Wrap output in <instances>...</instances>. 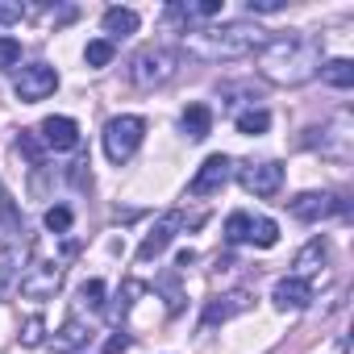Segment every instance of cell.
Segmentation results:
<instances>
[{
  "instance_id": "1",
  "label": "cell",
  "mask_w": 354,
  "mask_h": 354,
  "mask_svg": "<svg viewBox=\"0 0 354 354\" xmlns=\"http://www.w3.org/2000/svg\"><path fill=\"white\" fill-rule=\"evenodd\" d=\"M259 71L271 84L296 88L308 84L313 75H321V42L308 34H283V38H267L259 46Z\"/></svg>"
},
{
  "instance_id": "2",
  "label": "cell",
  "mask_w": 354,
  "mask_h": 354,
  "mask_svg": "<svg viewBox=\"0 0 354 354\" xmlns=\"http://www.w3.org/2000/svg\"><path fill=\"white\" fill-rule=\"evenodd\" d=\"M263 30L254 21H225L213 30H184V50L192 59L205 63H230V59H246L263 46Z\"/></svg>"
},
{
  "instance_id": "3",
  "label": "cell",
  "mask_w": 354,
  "mask_h": 354,
  "mask_svg": "<svg viewBox=\"0 0 354 354\" xmlns=\"http://www.w3.org/2000/svg\"><path fill=\"white\" fill-rule=\"evenodd\" d=\"M175 67H180V55L167 50V46H146L129 59V80L138 88H158L175 75Z\"/></svg>"
},
{
  "instance_id": "4",
  "label": "cell",
  "mask_w": 354,
  "mask_h": 354,
  "mask_svg": "<svg viewBox=\"0 0 354 354\" xmlns=\"http://www.w3.org/2000/svg\"><path fill=\"white\" fill-rule=\"evenodd\" d=\"M142 138H146V121L142 117H113L109 125H104V154L113 158V162H129L133 158V150L142 146Z\"/></svg>"
},
{
  "instance_id": "5",
  "label": "cell",
  "mask_w": 354,
  "mask_h": 354,
  "mask_svg": "<svg viewBox=\"0 0 354 354\" xmlns=\"http://www.w3.org/2000/svg\"><path fill=\"white\" fill-rule=\"evenodd\" d=\"M55 88H59V71H55L50 63H30V67H21V75H17V84H13L17 100H26V104L46 100Z\"/></svg>"
},
{
  "instance_id": "6",
  "label": "cell",
  "mask_w": 354,
  "mask_h": 354,
  "mask_svg": "<svg viewBox=\"0 0 354 354\" xmlns=\"http://www.w3.org/2000/svg\"><path fill=\"white\" fill-rule=\"evenodd\" d=\"M238 180H242V188L254 192V196H275V192L283 188V167L271 162V158H263V162L250 158V162L238 167Z\"/></svg>"
},
{
  "instance_id": "7",
  "label": "cell",
  "mask_w": 354,
  "mask_h": 354,
  "mask_svg": "<svg viewBox=\"0 0 354 354\" xmlns=\"http://www.w3.org/2000/svg\"><path fill=\"white\" fill-rule=\"evenodd\" d=\"M230 171H234V162H230L225 154H209V158L201 162V171L192 175L188 192H192V196H217V192L230 184Z\"/></svg>"
},
{
  "instance_id": "8",
  "label": "cell",
  "mask_w": 354,
  "mask_h": 354,
  "mask_svg": "<svg viewBox=\"0 0 354 354\" xmlns=\"http://www.w3.org/2000/svg\"><path fill=\"white\" fill-rule=\"evenodd\" d=\"M184 221H188V217H184L180 209H171V213H162V217L154 221V230H150V234L142 238V246H138V259H142V263H150L154 254H162V250L171 246V238H175V234L184 230Z\"/></svg>"
},
{
  "instance_id": "9",
  "label": "cell",
  "mask_w": 354,
  "mask_h": 354,
  "mask_svg": "<svg viewBox=\"0 0 354 354\" xmlns=\"http://www.w3.org/2000/svg\"><path fill=\"white\" fill-rule=\"evenodd\" d=\"M288 209H292V217L296 221H325V217H333V213H342L346 205L337 201V196H329V192H300L296 201H288Z\"/></svg>"
},
{
  "instance_id": "10",
  "label": "cell",
  "mask_w": 354,
  "mask_h": 354,
  "mask_svg": "<svg viewBox=\"0 0 354 354\" xmlns=\"http://www.w3.org/2000/svg\"><path fill=\"white\" fill-rule=\"evenodd\" d=\"M59 283H63V271H59L55 263H34V267L21 275V296H30V300H46V296L59 292Z\"/></svg>"
},
{
  "instance_id": "11",
  "label": "cell",
  "mask_w": 354,
  "mask_h": 354,
  "mask_svg": "<svg viewBox=\"0 0 354 354\" xmlns=\"http://www.w3.org/2000/svg\"><path fill=\"white\" fill-rule=\"evenodd\" d=\"M38 133H42V146L46 150H71L80 142V125L71 117H46L38 125Z\"/></svg>"
},
{
  "instance_id": "12",
  "label": "cell",
  "mask_w": 354,
  "mask_h": 354,
  "mask_svg": "<svg viewBox=\"0 0 354 354\" xmlns=\"http://www.w3.org/2000/svg\"><path fill=\"white\" fill-rule=\"evenodd\" d=\"M271 300H275V308H308V300H313V283L300 279V275H283V279L271 288Z\"/></svg>"
},
{
  "instance_id": "13",
  "label": "cell",
  "mask_w": 354,
  "mask_h": 354,
  "mask_svg": "<svg viewBox=\"0 0 354 354\" xmlns=\"http://www.w3.org/2000/svg\"><path fill=\"white\" fill-rule=\"evenodd\" d=\"M180 125H184V133H188L192 142H205V138L213 133V109H209V104H188L184 117H180Z\"/></svg>"
},
{
  "instance_id": "14",
  "label": "cell",
  "mask_w": 354,
  "mask_h": 354,
  "mask_svg": "<svg viewBox=\"0 0 354 354\" xmlns=\"http://www.w3.org/2000/svg\"><path fill=\"white\" fill-rule=\"evenodd\" d=\"M250 300H246V292H230V296H217V300H209V308H205V325H217V321H230L234 313H242Z\"/></svg>"
},
{
  "instance_id": "15",
  "label": "cell",
  "mask_w": 354,
  "mask_h": 354,
  "mask_svg": "<svg viewBox=\"0 0 354 354\" xmlns=\"http://www.w3.org/2000/svg\"><path fill=\"white\" fill-rule=\"evenodd\" d=\"M325 254H329V242H325V238H313V242L296 254V275H300V279H308L313 271H321Z\"/></svg>"
},
{
  "instance_id": "16",
  "label": "cell",
  "mask_w": 354,
  "mask_h": 354,
  "mask_svg": "<svg viewBox=\"0 0 354 354\" xmlns=\"http://www.w3.org/2000/svg\"><path fill=\"white\" fill-rule=\"evenodd\" d=\"M138 30V13L133 9H109L104 13V34H113V38H129ZM109 38V42H113Z\"/></svg>"
},
{
  "instance_id": "17",
  "label": "cell",
  "mask_w": 354,
  "mask_h": 354,
  "mask_svg": "<svg viewBox=\"0 0 354 354\" xmlns=\"http://www.w3.org/2000/svg\"><path fill=\"white\" fill-rule=\"evenodd\" d=\"M321 80L329 88H354V63L350 59H329V63H321Z\"/></svg>"
},
{
  "instance_id": "18",
  "label": "cell",
  "mask_w": 354,
  "mask_h": 354,
  "mask_svg": "<svg viewBox=\"0 0 354 354\" xmlns=\"http://www.w3.org/2000/svg\"><path fill=\"white\" fill-rule=\"evenodd\" d=\"M238 133H246V138H259V133H267L271 129V113L267 109H246V113H238Z\"/></svg>"
},
{
  "instance_id": "19",
  "label": "cell",
  "mask_w": 354,
  "mask_h": 354,
  "mask_svg": "<svg viewBox=\"0 0 354 354\" xmlns=\"http://www.w3.org/2000/svg\"><path fill=\"white\" fill-rule=\"evenodd\" d=\"M84 342H88V329H84L80 321H67V325L55 333V350H59V354H75Z\"/></svg>"
},
{
  "instance_id": "20",
  "label": "cell",
  "mask_w": 354,
  "mask_h": 354,
  "mask_svg": "<svg viewBox=\"0 0 354 354\" xmlns=\"http://www.w3.org/2000/svg\"><path fill=\"white\" fill-rule=\"evenodd\" d=\"M225 238H230V242H254V217H250V213H230Z\"/></svg>"
},
{
  "instance_id": "21",
  "label": "cell",
  "mask_w": 354,
  "mask_h": 354,
  "mask_svg": "<svg viewBox=\"0 0 354 354\" xmlns=\"http://www.w3.org/2000/svg\"><path fill=\"white\" fill-rule=\"evenodd\" d=\"M113 55H117V46H113L109 38H96V42H88V46H84L88 67H109V63H113Z\"/></svg>"
},
{
  "instance_id": "22",
  "label": "cell",
  "mask_w": 354,
  "mask_h": 354,
  "mask_svg": "<svg viewBox=\"0 0 354 354\" xmlns=\"http://www.w3.org/2000/svg\"><path fill=\"white\" fill-rule=\"evenodd\" d=\"M17 63H21V42L9 38V34H0V71H9Z\"/></svg>"
},
{
  "instance_id": "23",
  "label": "cell",
  "mask_w": 354,
  "mask_h": 354,
  "mask_svg": "<svg viewBox=\"0 0 354 354\" xmlns=\"http://www.w3.org/2000/svg\"><path fill=\"white\" fill-rule=\"evenodd\" d=\"M275 242H279V225H275L271 217H259V221H254V246L267 250V246H275Z\"/></svg>"
},
{
  "instance_id": "24",
  "label": "cell",
  "mask_w": 354,
  "mask_h": 354,
  "mask_svg": "<svg viewBox=\"0 0 354 354\" xmlns=\"http://www.w3.org/2000/svg\"><path fill=\"white\" fill-rule=\"evenodd\" d=\"M17 150H21V154H26L34 167H42V150H46V146H42V142H38L30 129H21V138H17Z\"/></svg>"
},
{
  "instance_id": "25",
  "label": "cell",
  "mask_w": 354,
  "mask_h": 354,
  "mask_svg": "<svg viewBox=\"0 0 354 354\" xmlns=\"http://www.w3.org/2000/svg\"><path fill=\"white\" fill-rule=\"evenodd\" d=\"M46 230H50V234H67V230H71V209H67V205L46 209Z\"/></svg>"
},
{
  "instance_id": "26",
  "label": "cell",
  "mask_w": 354,
  "mask_h": 354,
  "mask_svg": "<svg viewBox=\"0 0 354 354\" xmlns=\"http://www.w3.org/2000/svg\"><path fill=\"white\" fill-rule=\"evenodd\" d=\"M80 304H84V308H104V283H100V279H88V283L80 288Z\"/></svg>"
},
{
  "instance_id": "27",
  "label": "cell",
  "mask_w": 354,
  "mask_h": 354,
  "mask_svg": "<svg viewBox=\"0 0 354 354\" xmlns=\"http://www.w3.org/2000/svg\"><path fill=\"white\" fill-rule=\"evenodd\" d=\"M21 17H26V5H17V0H13V5H0V26H13Z\"/></svg>"
},
{
  "instance_id": "28",
  "label": "cell",
  "mask_w": 354,
  "mask_h": 354,
  "mask_svg": "<svg viewBox=\"0 0 354 354\" xmlns=\"http://www.w3.org/2000/svg\"><path fill=\"white\" fill-rule=\"evenodd\" d=\"M246 9H250V13H279L283 0H246Z\"/></svg>"
},
{
  "instance_id": "29",
  "label": "cell",
  "mask_w": 354,
  "mask_h": 354,
  "mask_svg": "<svg viewBox=\"0 0 354 354\" xmlns=\"http://www.w3.org/2000/svg\"><path fill=\"white\" fill-rule=\"evenodd\" d=\"M21 342H26V346H38V342H42V321H38V317H34V321L26 325V333H21Z\"/></svg>"
},
{
  "instance_id": "30",
  "label": "cell",
  "mask_w": 354,
  "mask_h": 354,
  "mask_svg": "<svg viewBox=\"0 0 354 354\" xmlns=\"http://www.w3.org/2000/svg\"><path fill=\"white\" fill-rule=\"evenodd\" d=\"M125 346H129V337H125V333H113V337H109V346H104V354H121Z\"/></svg>"
}]
</instances>
